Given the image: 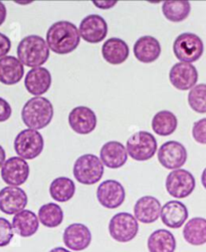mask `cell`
<instances>
[{
  "label": "cell",
  "mask_w": 206,
  "mask_h": 252,
  "mask_svg": "<svg viewBox=\"0 0 206 252\" xmlns=\"http://www.w3.org/2000/svg\"><path fill=\"white\" fill-rule=\"evenodd\" d=\"M75 193L74 182L68 177H58L49 185V194L56 202L66 203Z\"/></svg>",
  "instance_id": "cell-29"
},
{
  "label": "cell",
  "mask_w": 206,
  "mask_h": 252,
  "mask_svg": "<svg viewBox=\"0 0 206 252\" xmlns=\"http://www.w3.org/2000/svg\"><path fill=\"white\" fill-rule=\"evenodd\" d=\"M51 74L43 66L31 69L24 79V86L27 91L35 96H41L49 90L51 86Z\"/></svg>",
  "instance_id": "cell-21"
},
{
  "label": "cell",
  "mask_w": 206,
  "mask_h": 252,
  "mask_svg": "<svg viewBox=\"0 0 206 252\" xmlns=\"http://www.w3.org/2000/svg\"><path fill=\"white\" fill-rule=\"evenodd\" d=\"M147 247L149 252H175L176 238L169 230L158 229L148 237Z\"/></svg>",
  "instance_id": "cell-27"
},
{
  "label": "cell",
  "mask_w": 206,
  "mask_h": 252,
  "mask_svg": "<svg viewBox=\"0 0 206 252\" xmlns=\"http://www.w3.org/2000/svg\"><path fill=\"white\" fill-rule=\"evenodd\" d=\"M134 56L143 63H151L157 61L161 56V44L157 38L151 35H144L137 39L134 44Z\"/></svg>",
  "instance_id": "cell-22"
},
{
  "label": "cell",
  "mask_w": 206,
  "mask_h": 252,
  "mask_svg": "<svg viewBox=\"0 0 206 252\" xmlns=\"http://www.w3.org/2000/svg\"><path fill=\"white\" fill-rule=\"evenodd\" d=\"M100 160L110 169H119L128 161L126 147L118 141H110L102 146L100 150Z\"/></svg>",
  "instance_id": "cell-20"
},
{
  "label": "cell",
  "mask_w": 206,
  "mask_h": 252,
  "mask_svg": "<svg viewBox=\"0 0 206 252\" xmlns=\"http://www.w3.org/2000/svg\"><path fill=\"white\" fill-rule=\"evenodd\" d=\"M173 53L180 63H192L203 56L204 43L197 34L183 32L175 38Z\"/></svg>",
  "instance_id": "cell-5"
},
{
  "label": "cell",
  "mask_w": 206,
  "mask_h": 252,
  "mask_svg": "<svg viewBox=\"0 0 206 252\" xmlns=\"http://www.w3.org/2000/svg\"><path fill=\"white\" fill-rule=\"evenodd\" d=\"M118 3L117 0H106V1H100V0H95V1H93V4L100 8V9H111L113 8L114 6H116Z\"/></svg>",
  "instance_id": "cell-37"
},
{
  "label": "cell",
  "mask_w": 206,
  "mask_h": 252,
  "mask_svg": "<svg viewBox=\"0 0 206 252\" xmlns=\"http://www.w3.org/2000/svg\"><path fill=\"white\" fill-rule=\"evenodd\" d=\"M97 199L103 207L117 209L125 202L126 191L119 181L106 180L98 186Z\"/></svg>",
  "instance_id": "cell-11"
},
{
  "label": "cell",
  "mask_w": 206,
  "mask_h": 252,
  "mask_svg": "<svg viewBox=\"0 0 206 252\" xmlns=\"http://www.w3.org/2000/svg\"><path fill=\"white\" fill-rule=\"evenodd\" d=\"M165 187L170 196L176 199H184L193 193L196 181L191 172L185 169H177L167 175Z\"/></svg>",
  "instance_id": "cell-9"
},
{
  "label": "cell",
  "mask_w": 206,
  "mask_h": 252,
  "mask_svg": "<svg viewBox=\"0 0 206 252\" xmlns=\"http://www.w3.org/2000/svg\"><path fill=\"white\" fill-rule=\"evenodd\" d=\"M192 137L198 144L206 145V118L200 119L193 124Z\"/></svg>",
  "instance_id": "cell-34"
},
{
  "label": "cell",
  "mask_w": 206,
  "mask_h": 252,
  "mask_svg": "<svg viewBox=\"0 0 206 252\" xmlns=\"http://www.w3.org/2000/svg\"><path fill=\"white\" fill-rule=\"evenodd\" d=\"M14 236L11 223L3 217H0V247H5L10 244Z\"/></svg>",
  "instance_id": "cell-33"
},
{
  "label": "cell",
  "mask_w": 206,
  "mask_h": 252,
  "mask_svg": "<svg viewBox=\"0 0 206 252\" xmlns=\"http://www.w3.org/2000/svg\"><path fill=\"white\" fill-rule=\"evenodd\" d=\"M45 41L49 50H53L55 54L69 55L80 45L81 35L72 22L61 20L50 25Z\"/></svg>",
  "instance_id": "cell-1"
},
{
  "label": "cell",
  "mask_w": 206,
  "mask_h": 252,
  "mask_svg": "<svg viewBox=\"0 0 206 252\" xmlns=\"http://www.w3.org/2000/svg\"><path fill=\"white\" fill-rule=\"evenodd\" d=\"M48 252H72V251H70L65 247H55L53 249H50Z\"/></svg>",
  "instance_id": "cell-40"
},
{
  "label": "cell",
  "mask_w": 206,
  "mask_h": 252,
  "mask_svg": "<svg viewBox=\"0 0 206 252\" xmlns=\"http://www.w3.org/2000/svg\"><path fill=\"white\" fill-rule=\"evenodd\" d=\"M92 239L91 230L83 223L69 224L63 234L64 243L70 251L86 250L91 245Z\"/></svg>",
  "instance_id": "cell-17"
},
{
  "label": "cell",
  "mask_w": 206,
  "mask_h": 252,
  "mask_svg": "<svg viewBox=\"0 0 206 252\" xmlns=\"http://www.w3.org/2000/svg\"><path fill=\"white\" fill-rule=\"evenodd\" d=\"M183 238L193 246L206 243V218L194 217L189 219L183 227Z\"/></svg>",
  "instance_id": "cell-26"
},
{
  "label": "cell",
  "mask_w": 206,
  "mask_h": 252,
  "mask_svg": "<svg viewBox=\"0 0 206 252\" xmlns=\"http://www.w3.org/2000/svg\"><path fill=\"white\" fill-rule=\"evenodd\" d=\"M30 165L20 157L7 159L1 167V178L9 186L18 187L28 181L30 177Z\"/></svg>",
  "instance_id": "cell-12"
},
{
  "label": "cell",
  "mask_w": 206,
  "mask_h": 252,
  "mask_svg": "<svg viewBox=\"0 0 206 252\" xmlns=\"http://www.w3.org/2000/svg\"><path fill=\"white\" fill-rule=\"evenodd\" d=\"M16 3L18 4H30V3H33V1H28V2H19V1H15Z\"/></svg>",
  "instance_id": "cell-42"
},
{
  "label": "cell",
  "mask_w": 206,
  "mask_h": 252,
  "mask_svg": "<svg viewBox=\"0 0 206 252\" xmlns=\"http://www.w3.org/2000/svg\"><path fill=\"white\" fill-rule=\"evenodd\" d=\"M160 201L154 196H143L134 205V217L138 222L151 224L156 222L161 213Z\"/></svg>",
  "instance_id": "cell-19"
},
{
  "label": "cell",
  "mask_w": 206,
  "mask_h": 252,
  "mask_svg": "<svg viewBox=\"0 0 206 252\" xmlns=\"http://www.w3.org/2000/svg\"><path fill=\"white\" fill-rule=\"evenodd\" d=\"M162 12L169 21L181 22L189 16L191 12V4L186 0L164 1L162 5Z\"/></svg>",
  "instance_id": "cell-30"
},
{
  "label": "cell",
  "mask_w": 206,
  "mask_h": 252,
  "mask_svg": "<svg viewBox=\"0 0 206 252\" xmlns=\"http://www.w3.org/2000/svg\"><path fill=\"white\" fill-rule=\"evenodd\" d=\"M6 161V153L5 150L3 149V147L0 145V168L2 167V165L4 164V162Z\"/></svg>",
  "instance_id": "cell-39"
},
{
  "label": "cell",
  "mask_w": 206,
  "mask_h": 252,
  "mask_svg": "<svg viewBox=\"0 0 206 252\" xmlns=\"http://www.w3.org/2000/svg\"><path fill=\"white\" fill-rule=\"evenodd\" d=\"M38 220L46 228H57L64 222L65 214L62 207L57 203L43 204L38 210Z\"/></svg>",
  "instance_id": "cell-31"
},
{
  "label": "cell",
  "mask_w": 206,
  "mask_h": 252,
  "mask_svg": "<svg viewBox=\"0 0 206 252\" xmlns=\"http://www.w3.org/2000/svg\"><path fill=\"white\" fill-rule=\"evenodd\" d=\"M159 163L168 170L181 169L187 161V150L183 144L177 141L163 143L158 151Z\"/></svg>",
  "instance_id": "cell-10"
},
{
  "label": "cell",
  "mask_w": 206,
  "mask_h": 252,
  "mask_svg": "<svg viewBox=\"0 0 206 252\" xmlns=\"http://www.w3.org/2000/svg\"><path fill=\"white\" fill-rule=\"evenodd\" d=\"M17 57L23 65L40 67L49 58V48L41 36L31 34L23 37L18 43Z\"/></svg>",
  "instance_id": "cell-3"
},
{
  "label": "cell",
  "mask_w": 206,
  "mask_h": 252,
  "mask_svg": "<svg viewBox=\"0 0 206 252\" xmlns=\"http://www.w3.org/2000/svg\"><path fill=\"white\" fill-rule=\"evenodd\" d=\"M126 150L133 160L145 162L156 154L157 140L147 131H139L128 139Z\"/></svg>",
  "instance_id": "cell-6"
},
{
  "label": "cell",
  "mask_w": 206,
  "mask_h": 252,
  "mask_svg": "<svg viewBox=\"0 0 206 252\" xmlns=\"http://www.w3.org/2000/svg\"><path fill=\"white\" fill-rule=\"evenodd\" d=\"M54 114V106L48 98L34 96L24 104L21 110V119L29 129L38 131L50 124Z\"/></svg>",
  "instance_id": "cell-2"
},
{
  "label": "cell",
  "mask_w": 206,
  "mask_h": 252,
  "mask_svg": "<svg viewBox=\"0 0 206 252\" xmlns=\"http://www.w3.org/2000/svg\"><path fill=\"white\" fill-rule=\"evenodd\" d=\"M201 184H202L203 188L206 190V168L203 170V172L201 174Z\"/></svg>",
  "instance_id": "cell-41"
},
{
  "label": "cell",
  "mask_w": 206,
  "mask_h": 252,
  "mask_svg": "<svg viewBox=\"0 0 206 252\" xmlns=\"http://www.w3.org/2000/svg\"><path fill=\"white\" fill-rule=\"evenodd\" d=\"M97 123L96 113L86 106L75 107L69 114V125L70 129L76 134H91L95 131Z\"/></svg>",
  "instance_id": "cell-16"
},
{
  "label": "cell",
  "mask_w": 206,
  "mask_h": 252,
  "mask_svg": "<svg viewBox=\"0 0 206 252\" xmlns=\"http://www.w3.org/2000/svg\"><path fill=\"white\" fill-rule=\"evenodd\" d=\"M188 104L198 114H206V84L193 87L188 93Z\"/></svg>",
  "instance_id": "cell-32"
},
{
  "label": "cell",
  "mask_w": 206,
  "mask_h": 252,
  "mask_svg": "<svg viewBox=\"0 0 206 252\" xmlns=\"http://www.w3.org/2000/svg\"><path fill=\"white\" fill-rule=\"evenodd\" d=\"M189 216L186 205L178 200H171L166 202L162 208L160 217L164 225L172 229H178L186 223Z\"/></svg>",
  "instance_id": "cell-18"
},
{
  "label": "cell",
  "mask_w": 206,
  "mask_h": 252,
  "mask_svg": "<svg viewBox=\"0 0 206 252\" xmlns=\"http://www.w3.org/2000/svg\"><path fill=\"white\" fill-rule=\"evenodd\" d=\"M110 236L117 242L128 243L136 238L139 232V222L128 212L115 214L109 222Z\"/></svg>",
  "instance_id": "cell-8"
},
{
  "label": "cell",
  "mask_w": 206,
  "mask_h": 252,
  "mask_svg": "<svg viewBox=\"0 0 206 252\" xmlns=\"http://www.w3.org/2000/svg\"><path fill=\"white\" fill-rule=\"evenodd\" d=\"M151 125L154 133L166 137L172 135L176 131L178 120L175 114L170 111L163 110L154 115Z\"/></svg>",
  "instance_id": "cell-28"
},
{
  "label": "cell",
  "mask_w": 206,
  "mask_h": 252,
  "mask_svg": "<svg viewBox=\"0 0 206 252\" xmlns=\"http://www.w3.org/2000/svg\"><path fill=\"white\" fill-rule=\"evenodd\" d=\"M80 35L89 43H99L108 34V23L99 14H90L83 18L80 24Z\"/></svg>",
  "instance_id": "cell-14"
},
{
  "label": "cell",
  "mask_w": 206,
  "mask_h": 252,
  "mask_svg": "<svg viewBox=\"0 0 206 252\" xmlns=\"http://www.w3.org/2000/svg\"><path fill=\"white\" fill-rule=\"evenodd\" d=\"M11 48V41L9 37L2 32H0V59L7 56Z\"/></svg>",
  "instance_id": "cell-36"
},
{
  "label": "cell",
  "mask_w": 206,
  "mask_h": 252,
  "mask_svg": "<svg viewBox=\"0 0 206 252\" xmlns=\"http://www.w3.org/2000/svg\"><path fill=\"white\" fill-rule=\"evenodd\" d=\"M73 176L83 185L97 184L104 176L105 168L100 158L94 154H85L75 160Z\"/></svg>",
  "instance_id": "cell-4"
},
{
  "label": "cell",
  "mask_w": 206,
  "mask_h": 252,
  "mask_svg": "<svg viewBox=\"0 0 206 252\" xmlns=\"http://www.w3.org/2000/svg\"><path fill=\"white\" fill-rule=\"evenodd\" d=\"M12 114V108L10 104L3 97H0V123L9 120Z\"/></svg>",
  "instance_id": "cell-35"
},
{
  "label": "cell",
  "mask_w": 206,
  "mask_h": 252,
  "mask_svg": "<svg viewBox=\"0 0 206 252\" xmlns=\"http://www.w3.org/2000/svg\"><path fill=\"white\" fill-rule=\"evenodd\" d=\"M130 55L127 42L118 37L107 39L102 46V56L104 60L113 65L124 63Z\"/></svg>",
  "instance_id": "cell-23"
},
{
  "label": "cell",
  "mask_w": 206,
  "mask_h": 252,
  "mask_svg": "<svg viewBox=\"0 0 206 252\" xmlns=\"http://www.w3.org/2000/svg\"><path fill=\"white\" fill-rule=\"evenodd\" d=\"M29 197L20 187L7 186L0 190V211L6 215H15L27 207Z\"/></svg>",
  "instance_id": "cell-13"
},
{
  "label": "cell",
  "mask_w": 206,
  "mask_h": 252,
  "mask_svg": "<svg viewBox=\"0 0 206 252\" xmlns=\"http://www.w3.org/2000/svg\"><path fill=\"white\" fill-rule=\"evenodd\" d=\"M7 16V10H6V6L3 2L0 1V27L4 23L5 19Z\"/></svg>",
  "instance_id": "cell-38"
},
{
  "label": "cell",
  "mask_w": 206,
  "mask_h": 252,
  "mask_svg": "<svg viewBox=\"0 0 206 252\" xmlns=\"http://www.w3.org/2000/svg\"><path fill=\"white\" fill-rule=\"evenodd\" d=\"M171 85L179 91H190L198 82V70L192 63H177L169 71Z\"/></svg>",
  "instance_id": "cell-15"
},
{
  "label": "cell",
  "mask_w": 206,
  "mask_h": 252,
  "mask_svg": "<svg viewBox=\"0 0 206 252\" xmlns=\"http://www.w3.org/2000/svg\"><path fill=\"white\" fill-rule=\"evenodd\" d=\"M13 231L23 238L34 236L39 228L37 215L32 210H22L14 215L12 219Z\"/></svg>",
  "instance_id": "cell-24"
},
{
  "label": "cell",
  "mask_w": 206,
  "mask_h": 252,
  "mask_svg": "<svg viewBox=\"0 0 206 252\" xmlns=\"http://www.w3.org/2000/svg\"><path fill=\"white\" fill-rule=\"evenodd\" d=\"M24 74V66L17 58L6 56L0 59V83L6 86L18 84Z\"/></svg>",
  "instance_id": "cell-25"
},
{
  "label": "cell",
  "mask_w": 206,
  "mask_h": 252,
  "mask_svg": "<svg viewBox=\"0 0 206 252\" xmlns=\"http://www.w3.org/2000/svg\"><path fill=\"white\" fill-rule=\"evenodd\" d=\"M13 147L18 157L23 160H34L43 151L44 140L38 131L25 129L17 134Z\"/></svg>",
  "instance_id": "cell-7"
}]
</instances>
